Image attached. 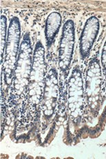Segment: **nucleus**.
I'll return each mask as SVG.
<instances>
[{
  "label": "nucleus",
  "mask_w": 106,
  "mask_h": 159,
  "mask_svg": "<svg viewBox=\"0 0 106 159\" xmlns=\"http://www.w3.org/2000/svg\"><path fill=\"white\" fill-rule=\"evenodd\" d=\"M47 73L45 48L41 41H38L33 51V66L26 93L18 110V122L25 128L34 125L41 115V106Z\"/></svg>",
  "instance_id": "nucleus-1"
},
{
  "label": "nucleus",
  "mask_w": 106,
  "mask_h": 159,
  "mask_svg": "<svg viewBox=\"0 0 106 159\" xmlns=\"http://www.w3.org/2000/svg\"><path fill=\"white\" fill-rule=\"evenodd\" d=\"M33 51L30 34L26 33L21 41L8 97L5 103L6 108L8 107L13 114L18 112L26 93L33 66Z\"/></svg>",
  "instance_id": "nucleus-2"
},
{
  "label": "nucleus",
  "mask_w": 106,
  "mask_h": 159,
  "mask_svg": "<svg viewBox=\"0 0 106 159\" xmlns=\"http://www.w3.org/2000/svg\"><path fill=\"white\" fill-rule=\"evenodd\" d=\"M66 101L70 119L80 124L86 112V101L82 70L79 65L74 66L67 79Z\"/></svg>",
  "instance_id": "nucleus-3"
},
{
  "label": "nucleus",
  "mask_w": 106,
  "mask_h": 159,
  "mask_svg": "<svg viewBox=\"0 0 106 159\" xmlns=\"http://www.w3.org/2000/svg\"><path fill=\"white\" fill-rule=\"evenodd\" d=\"M21 24L17 17H13L8 25L4 59L2 65L3 85L7 93L11 88L12 76L21 47Z\"/></svg>",
  "instance_id": "nucleus-4"
},
{
  "label": "nucleus",
  "mask_w": 106,
  "mask_h": 159,
  "mask_svg": "<svg viewBox=\"0 0 106 159\" xmlns=\"http://www.w3.org/2000/svg\"><path fill=\"white\" fill-rule=\"evenodd\" d=\"M103 72L100 60L94 56L88 62L84 81L86 110L93 115L99 112L102 98Z\"/></svg>",
  "instance_id": "nucleus-5"
},
{
  "label": "nucleus",
  "mask_w": 106,
  "mask_h": 159,
  "mask_svg": "<svg viewBox=\"0 0 106 159\" xmlns=\"http://www.w3.org/2000/svg\"><path fill=\"white\" fill-rule=\"evenodd\" d=\"M75 46V26L72 20L63 24L58 50V68L59 71V85H67L72 66Z\"/></svg>",
  "instance_id": "nucleus-6"
},
{
  "label": "nucleus",
  "mask_w": 106,
  "mask_h": 159,
  "mask_svg": "<svg viewBox=\"0 0 106 159\" xmlns=\"http://www.w3.org/2000/svg\"><path fill=\"white\" fill-rule=\"evenodd\" d=\"M59 97V75L55 68L48 71L41 106V114L48 121L55 115Z\"/></svg>",
  "instance_id": "nucleus-7"
},
{
  "label": "nucleus",
  "mask_w": 106,
  "mask_h": 159,
  "mask_svg": "<svg viewBox=\"0 0 106 159\" xmlns=\"http://www.w3.org/2000/svg\"><path fill=\"white\" fill-rule=\"evenodd\" d=\"M100 30V22L95 16L86 20L79 37V55L82 60L88 59Z\"/></svg>",
  "instance_id": "nucleus-8"
},
{
  "label": "nucleus",
  "mask_w": 106,
  "mask_h": 159,
  "mask_svg": "<svg viewBox=\"0 0 106 159\" xmlns=\"http://www.w3.org/2000/svg\"><path fill=\"white\" fill-rule=\"evenodd\" d=\"M62 24V17L60 13L57 12H51L46 20L45 25V39L46 41V47L48 48L52 46L57 36L59 34L60 28Z\"/></svg>",
  "instance_id": "nucleus-9"
},
{
  "label": "nucleus",
  "mask_w": 106,
  "mask_h": 159,
  "mask_svg": "<svg viewBox=\"0 0 106 159\" xmlns=\"http://www.w3.org/2000/svg\"><path fill=\"white\" fill-rule=\"evenodd\" d=\"M7 18L5 15L1 16V64L2 65L4 59L6 41L8 37Z\"/></svg>",
  "instance_id": "nucleus-10"
},
{
  "label": "nucleus",
  "mask_w": 106,
  "mask_h": 159,
  "mask_svg": "<svg viewBox=\"0 0 106 159\" xmlns=\"http://www.w3.org/2000/svg\"><path fill=\"white\" fill-rule=\"evenodd\" d=\"M101 66L102 69L103 76L106 79V41H105L104 47H103L101 55Z\"/></svg>",
  "instance_id": "nucleus-11"
}]
</instances>
